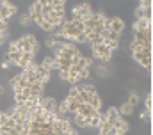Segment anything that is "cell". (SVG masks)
Returning <instances> with one entry per match:
<instances>
[{
	"label": "cell",
	"instance_id": "12",
	"mask_svg": "<svg viewBox=\"0 0 153 135\" xmlns=\"http://www.w3.org/2000/svg\"><path fill=\"white\" fill-rule=\"evenodd\" d=\"M146 29H152V20H135V23H132V32H139Z\"/></svg>",
	"mask_w": 153,
	"mask_h": 135
},
{
	"label": "cell",
	"instance_id": "29",
	"mask_svg": "<svg viewBox=\"0 0 153 135\" xmlns=\"http://www.w3.org/2000/svg\"><path fill=\"white\" fill-rule=\"evenodd\" d=\"M103 46H107L111 52L119 50V43H117V41H111V39H105V41H103Z\"/></svg>",
	"mask_w": 153,
	"mask_h": 135
},
{
	"label": "cell",
	"instance_id": "24",
	"mask_svg": "<svg viewBox=\"0 0 153 135\" xmlns=\"http://www.w3.org/2000/svg\"><path fill=\"white\" fill-rule=\"evenodd\" d=\"M66 112H70V114H73L75 116L76 114V108H78V103H76L75 100H70V98H66Z\"/></svg>",
	"mask_w": 153,
	"mask_h": 135
},
{
	"label": "cell",
	"instance_id": "26",
	"mask_svg": "<svg viewBox=\"0 0 153 135\" xmlns=\"http://www.w3.org/2000/svg\"><path fill=\"white\" fill-rule=\"evenodd\" d=\"M16 20H18V25H20V27H29V25L32 23V20L29 18V14H20Z\"/></svg>",
	"mask_w": 153,
	"mask_h": 135
},
{
	"label": "cell",
	"instance_id": "33",
	"mask_svg": "<svg viewBox=\"0 0 153 135\" xmlns=\"http://www.w3.org/2000/svg\"><path fill=\"white\" fill-rule=\"evenodd\" d=\"M68 84H71V85H78V82H80V76L78 75H68V80H66Z\"/></svg>",
	"mask_w": 153,
	"mask_h": 135
},
{
	"label": "cell",
	"instance_id": "8",
	"mask_svg": "<svg viewBox=\"0 0 153 135\" xmlns=\"http://www.w3.org/2000/svg\"><path fill=\"white\" fill-rule=\"evenodd\" d=\"M29 96H30V91H29V87H25V89H20V91H14V103H16V105H23L25 101L29 100Z\"/></svg>",
	"mask_w": 153,
	"mask_h": 135
},
{
	"label": "cell",
	"instance_id": "36",
	"mask_svg": "<svg viewBox=\"0 0 153 135\" xmlns=\"http://www.w3.org/2000/svg\"><path fill=\"white\" fill-rule=\"evenodd\" d=\"M78 76H80V80H85V78H89V69H87V68H84V69L78 73Z\"/></svg>",
	"mask_w": 153,
	"mask_h": 135
},
{
	"label": "cell",
	"instance_id": "31",
	"mask_svg": "<svg viewBox=\"0 0 153 135\" xmlns=\"http://www.w3.org/2000/svg\"><path fill=\"white\" fill-rule=\"evenodd\" d=\"M43 46H45V48H48V50H53V46H55V45H53V39H52V36H46V37H45V41H43Z\"/></svg>",
	"mask_w": 153,
	"mask_h": 135
},
{
	"label": "cell",
	"instance_id": "16",
	"mask_svg": "<svg viewBox=\"0 0 153 135\" xmlns=\"http://www.w3.org/2000/svg\"><path fill=\"white\" fill-rule=\"evenodd\" d=\"M34 23H36V25H39V29H41V30H45V32H52V34H53V30H55V29H53V27H52V25L45 20V16H39V18H36V20H34Z\"/></svg>",
	"mask_w": 153,
	"mask_h": 135
},
{
	"label": "cell",
	"instance_id": "10",
	"mask_svg": "<svg viewBox=\"0 0 153 135\" xmlns=\"http://www.w3.org/2000/svg\"><path fill=\"white\" fill-rule=\"evenodd\" d=\"M41 7H43V0H38V2H34L32 5H30V9H29V18L34 22L36 18H39L41 16Z\"/></svg>",
	"mask_w": 153,
	"mask_h": 135
},
{
	"label": "cell",
	"instance_id": "17",
	"mask_svg": "<svg viewBox=\"0 0 153 135\" xmlns=\"http://www.w3.org/2000/svg\"><path fill=\"white\" fill-rule=\"evenodd\" d=\"M134 110H135V108H134L132 105H128L126 101H125V103H121V105H119V108H117V112H119V116H121V117H128V116H132V114H134Z\"/></svg>",
	"mask_w": 153,
	"mask_h": 135
},
{
	"label": "cell",
	"instance_id": "34",
	"mask_svg": "<svg viewBox=\"0 0 153 135\" xmlns=\"http://www.w3.org/2000/svg\"><path fill=\"white\" fill-rule=\"evenodd\" d=\"M150 117H152V112L150 110H143L141 112V121L143 123H150Z\"/></svg>",
	"mask_w": 153,
	"mask_h": 135
},
{
	"label": "cell",
	"instance_id": "20",
	"mask_svg": "<svg viewBox=\"0 0 153 135\" xmlns=\"http://www.w3.org/2000/svg\"><path fill=\"white\" fill-rule=\"evenodd\" d=\"M53 13V5H52V0H43V7H41V16H48V14H52Z\"/></svg>",
	"mask_w": 153,
	"mask_h": 135
},
{
	"label": "cell",
	"instance_id": "28",
	"mask_svg": "<svg viewBox=\"0 0 153 135\" xmlns=\"http://www.w3.org/2000/svg\"><path fill=\"white\" fill-rule=\"evenodd\" d=\"M80 89L87 94H94L96 93V85L94 84H80Z\"/></svg>",
	"mask_w": 153,
	"mask_h": 135
},
{
	"label": "cell",
	"instance_id": "23",
	"mask_svg": "<svg viewBox=\"0 0 153 135\" xmlns=\"http://www.w3.org/2000/svg\"><path fill=\"white\" fill-rule=\"evenodd\" d=\"M135 18H137V20H152V18H150V9H141V7H137V9H135Z\"/></svg>",
	"mask_w": 153,
	"mask_h": 135
},
{
	"label": "cell",
	"instance_id": "25",
	"mask_svg": "<svg viewBox=\"0 0 153 135\" xmlns=\"http://www.w3.org/2000/svg\"><path fill=\"white\" fill-rule=\"evenodd\" d=\"M139 101H141V98H139V94H137V93H134V91H132V93L128 94V100H126V103H128V105H132L134 108L139 105Z\"/></svg>",
	"mask_w": 153,
	"mask_h": 135
},
{
	"label": "cell",
	"instance_id": "9",
	"mask_svg": "<svg viewBox=\"0 0 153 135\" xmlns=\"http://www.w3.org/2000/svg\"><path fill=\"white\" fill-rule=\"evenodd\" d=\"M87 105H89L93 110H96V112H102V98H100V94H98V93H94V94H89Z\"/></svg>",
	"mask_w": 153,
	"mask_h": 135
},
{
	"label": "cell",
	"instance_id": "32",
	"mask_svg": "<svg viewBox=\"0 0 153 135\" xmlns=\"http://www.w3.org/2000/svg\"><path fill=\"white\" fill-rule=\"evenodd\" d=\"M20 76H22V75H20V73H16V75H14V76L9 80V87H11L13 91L16 89V85H18V82H20Z\"/></svg>",
	"mask_w": 153,
	"mask_h": 135
},
{
	"label": "cell",
	"instance_id": "37",
	"mask_svg": "<svg viewBox=\"0 0 153 135\" xmlns=\"http://www.w3.org/2000/svg\"><path fill=\"white\" fill-rule=\"evenodd\" d=\"M139 7H141V9H152V2H150V0H143V2L139 4Z\"/></svg>",
	"mask_w": 153,
	"mask_h": 135
},
{
	"label": "cell",
	"instance_id": "15",
	"mask_svg": "<svg viewBox=\"0 0 153 135\" xmlns=\"http://www.w3.org/2000/svg\"><path fill=\"white\" fill-rule=\"evenodd\" d=\"M98 135H119V134H117V130H116L112 125L102 123V125L98 126Z\"/></svg>",
	"mask_w": 153,
	"mask_h": 135
},
{
	"label": "cell",
	"instance_id": "41",
	"mask_svg": "<svg viewBox=\"0 0 153 135\" xmlns=\"http://www.w3.org/2000/svg\"><path fill=\"white\" fill-rule=\"evenodd\" d=\"M0 126H2V112H0Z\"/></svg>",
	"mask_w": 153,
	"mask_h": 135
},
{
	"label": "cell",
	"instance_id": "7",
	"mask_svg": "<svg viewBox=\"0 0 153 135\" xmlns=\"http://www.w3.org/2000/svg\"><path fill=\"white\" fill-rule=\"evenodd\" d=\"M109 30L114 32V34H123V30H125V22H123V18H119V16L109 18Z\"/></svg>",
	"mask_w": 153,
	"mask_h": 135
},
{
	"label": "cell",
	"instance_id": "42",
	"mask_svg": "<svg viewBox=\"0 0 153 135\" xmlns=\"http://www.w3.org/2000/svg\"><path fill=\"white\" fill-rule=\"evenodd\" d=\"M52 135H61V134H52Z\"/></svg>",
	"mask_w": 153,
	"mask_h": 135
},
{
	"label": "cell",
	"instance_id": "4",
	"mask_svg": "<svg viewBox=\"0 0 153 135\" xmlns=\"http://www.w3.org/2000/svg\"><path fill=\"white\" fill-rule=\"evenodd\" d=\"M16 14H18V9H16L13 4L0 0V22H7L9 18H13V16H16Z\"/></svg>",
	"mask_w": 153,
	"mask_h": 135
},
{
	"label": "cell",
	"instance_id": "40",
	"mask_svg": "<svg viewBox=\"0 0 153 135\" xmlns=\"http://www.w3.org/2000/svg\"><path fill=\"white\" fill-rule=\"evenodd\" d=\"M68 135H80V134H78V132H76L75 128H71V130H70V132H68Z\"/></svg>",
	"mask_w": 153,
	"mask_h": 135
},
{
	"label": "cell",
	"instance_id": "6",
	"mask_svg": "<svg viewBox=\"0 0 153 135\" xmlns=\"http://www.w3.org/2000/svg\"><path fill=\"white\" fill-rule=\"evenodd\" d=\"M22 50H18L16 48V45H14V41H11L9 43V48H7V55H5V59L13 64V66H16V62L20 61V57H22Z\"/></svg>",
	"mask_w": 153,
	"mask_h": 135
},
{
	"label": "cell",
	"instance_id": "39",
	"mask_svg": "<svg viewBox=\"0 0 153 135\" xmlns=\"http://www.w3.org/2000/svg\"><path fill=\"white\" fill-rule=\"evenodd\" d=\"M0 66L4 68V69H9V68L13 66V64H11V62H9V61H7L5 57H4V61H2V64H0Z\"/></svg>",
	"mask_w": 153,
	"mask_h": 135
},
{
	"label": "cell",
	"instance_id": "14",
	"mask_svg": "<svg viewBox=\"0 0 153 135\" xmlns=\"http://www.w3.org/2000/svg\"><path fill=\"white\" fill-rule=\"evenodd\" d=\"M119 117H121V116H119V112H117L116 107H109V108H107V112H105V119H107L109 125H114Z\"/></svg>",
	"mask_w": 153,
	"mask_h": 135
},
{
	"label": "cell",
	"instance_id": "2",
	"mask_svg": "<svg viewBox=\"0 0 153 135\" xmlns=\"http://www.w3.org/2000/svg\"><path fill=\"white\" fill-rule=\"evenodd\" d=\"M89 48H91L93 55H94L98 61H102V64L112 61V52H111L107 46H103V45H96V46H89Z\"/></svg>",
	"mask_w": 153,
	"mask_h": 135
},
{
	"label": "cell",
	"instance_id": "27",
	"mask_svg": "<svg viewBox=\"0 0 153 135\" xmlns=\"http://www.w3.org/2000/svg\"><path fill=\"white\" fill-rule=\"evenodd\" d=\"M80 91H82V89H80V84H78V85H71V87L68 89V96H66V98H70V100H75L76 94H78Z\"/></svg>",
	"mask_w": 153,
	"mask_h": 135
},
{
	"label": "cell",
	"instance_id": "30",
	"mask_svg": "<svg viewBox=\"0 0 153 135\" xmlns=\"http://www.w3.org/2000/svg\"><path fill=\"white\" fill-rule=\"evenodd\" d=\"M73 41H75L76 45H87V36H85V32H80Z\"/></svg>",
	"mask_w": 153,
	"mask_h": 135
},
{
	"label": "cell",
	"instance_id": "5",
	"mask_svg": "<svg viewBox=\"0 0 153 135\" xmlns=\"http://www.w3.org/2000/svg\"><path fill=\"white\" fill-rule=\"evenodd\" d=\"M132 59H134L141 68L150 69V66H152V53H148V52H137V53H132Z\"/></svg>",
	"mask_w": 153,
	"mask_h": 135
},
{
	"label": "cell",
	"instance_id": "19",
	"mask_svg": "<svg viewBox=\"0 0 153 135\" xmlns=\"http://www.w3.org/2000/svg\"><path fill=\"white\" fill-rule=\"evenodd\" d=\"M29 91H30L32 96H43V93H45V85H41L39 82L30 84V85H29Z\"/></svg>",
	"mask_w": 153,
	"mask_h": 135
},
{
	"label": "cell",
	"instance_id": "11",
	"mask_svg": "<svg viewBox=\"0 0 153 135\" xmlns=\"http://www.w3.org/2000/svg\"><path fill=\"white\" fill-rule=\"evenodd\" d=\"M34 59H36V55H34V53H30V52H23V53H22V57H20V61L16 62V66L20 68V69H25L27 64H29V62H32Z\"/></svg>",
	"mask_w": 153,
	"mask_h": 135
},
{
	"label": "cell",
	"instance_id": "1",
	"mask_svg": "<svg viewBox=\"0 0 153 135\" xmlns=\"http://www.w3.org/2000/svg\"><path fill=\"white\" fill-rule=\"evenodd\" d=\"M36 37L32 36V34H27V36H22V37H18L16 41H14V45H16V48L18 50H22V52H30L32 53V50H34V46H36Z\"/></svg>",
	"mask_w": 153,
	"mask_h": 135
},
{
	"label": "cell",
	"instance_id": "21",
	"mask_svg": "<svg viewBox=\"0 0 153 135\" xmlns=\"http://www.w3.org/2000/svg\"><path fill=\"white\" fill-rule=\"evenodd\" d=\"M39 100H41V96H32V94H30V96H29V100L25 101L23 105H25L29 110H32V108H36V107L39 105Z\"/></svg>",
	"mask_w": 153,
	"mask_h": 135
},
{
	"label": "cell",
	"instance_id": "35",
	"mask_svg": "<svg viewBox=\"0 0 153 135\" xmlns=\"http://www.w3.org/2000/svg\"><path fill=\"white\" fill-rule=\"evenodd\" d=\"M144 107H146V110H152V94H150V93H148L146 98H144Z\"/></svg>",
	"mask_w": 153,
	"mask_h": 135
},
{
	"label": "cell",
	"instance_id": "3",
	"mask_svg": "<svg viewBox=\"0 0 153 135\" xmlns=\"http://www.w3.org/2000/svg\"><path fill=\"white\" fill-rule=\"evenodd\" d=\"M57 103L59 101L55 100V96H41V100H39V107L43 108V112H46V114H55L57 112Z\"/></svg>",
	"mask_w": 153,
	"mask_h": 135
},
{
	"label": "cell",
	"instance_id": "18",
	"mask_svg": "<svg viewBox=\"0 0 153 135\" xmlns=\"http://www.w3.org/2000/svg\"><path fill=\"white\" fill-rule=\"evenodd\" d=\"M13 112H14L18 117H22V119H27V116H29V112H30V110H29L25 105H14V107H13Z\"/></svg>",
	"mask_w": 153,
	"mask_h": 135
},
{
	"label": "cell",
	"instance_id": "22",
	"mask_svg": "<svg viewBox=\"0 0 153 135\" xmlns=\"http://www.w3.org/2000/svg\"><path fill=\"white\" fill-rule=\"evenodd\" d=\"M71 125H75V126H78V128H87V117L75 114V117H73V123H71Z\"/></svg>",
	"mask_w": 153,
	"mask_h": 135
},
{
	"label": "cell",
	"instance_id": "13",
	"mask_svg": "<svg viewBox=\"0 0 153 135\" xmlns=\"http://www.w3.org/2000/svg\"><path fill=\"white\" fill-rule=\"evenodd\" d=\"M112 126H114L116 130H117V134H119V135H125L126 132H128V130H130V125L126 123V119H125V117H119V119L116 121Z\"/></svg>",
	"mask_w": 153,
	"mask_h": 135
},
{
	"label": "cell",
	"instance_id": "38",
	"mask_svg": "<svg viewBox=\"0 0 153 135\" xmlns=\"http://www.w3.org/2000/svg\"><path fill=\"white\" fill-rule=\"evenodd\" d=\"M68 75H70L68 71H59V80L61 82H66L68 80Z\"/></svg>",
	"mask_w": 153,
	"mask_h": 135
}]
</instances>
